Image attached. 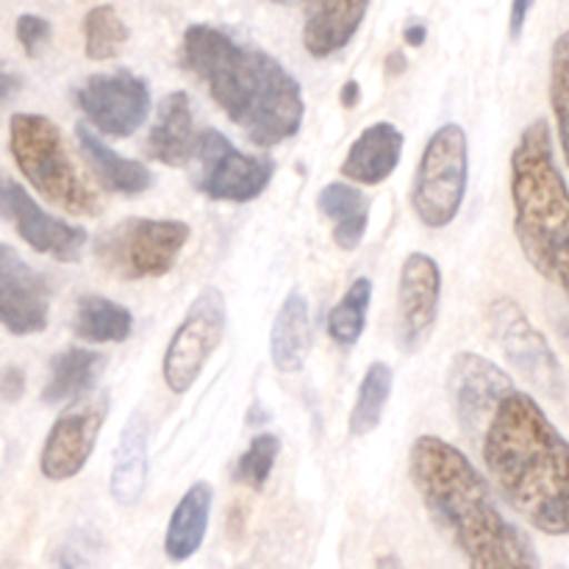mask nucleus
Here are the masks:
<instances>
[{
    "instance_id": "f257e3e1",
    "label": "nucleus",
    "mask_w": 569,
    "mask_h": 569,
    "mask_svg": "<svg viewBox=\"0 0 569 569\" xmlns=\"http://www.w3.org/2000/svg\"><path fill=\"white\" fill-rule=\"evenodd\" d=\"M409 478L433 528L467 569H542L531 537L506 517L492 483L456 445L433 433L417 437Z\"/></svg>"
},
{
    "instance_id": "f03ea898",
    "label": "nucleus",
    "mask_w": 569,
    "mask_h": 569,
    "mask_svg": "<svg viewBox=\"0 0 569 569\" xmlns=\"http://www.w3.org/2000/svg\"><path fill=\"white\" fill-rule=\"evenodd\" d=\"M478 448L515 515L539 533L569 537V442L537 398L520 389L506 395Z\"/></svg>"
},
{
    "instance_id": "7ed1b4c3",
    "label": "nucleus",
    "mask_w": 569,
    "mask_h": 569,
    "mask_svg": "<svg viewBox=\"0 0 569 569\" xmlns=\"http://www.w3.org/2000/svg\"><path fill=\"white\" fill-rule=\"evenodd\" d=\"M181 61L256 148H278L298 137L306 117L303 92L276 56L198 22L183 33Z\"/></svg>"
},
{
    "instance_id": "20e7f679",
    "label": "nucleus",
    "mask_w": 569,
    "mask_h": 569,
    "mask_svg": "<svg viewBox=\"0 0 569 569\" xmlns=\"http://www.w3.org/2000/svg\"><path fill=\"white\" fill-rule=\"evenodd\" d=\"M509 189L522 256L569 303V187L556 164L548 120H533L517 139Z\"/></svg>"
},
{
    "instance_id": "39448f33",
    "label": "nucleus",
    "mask_w": 569,
    "mask_h": 569,
    "mask_svg": "<svg viewBox=\"0 0 569 569\" xmlns=\"http://www.w3.org/2000/svg\"><path fill=\"white\" fill-rule=\"evenodd\" d=\"M9 150L17 170L48 203L59 206L72 217L100 214L103 203H100L98 192L78 172L76 161L67 150L64 133L50 117L28 114V111L11 114Z\"/></svg>"
},
{
    "instance_id": "423d86ee",
    "label": "nucleus",
    "mask_w": 569,
    "mask_h": 569,
    "mask_svg": "<svg viewBox=\"0 0 569 569\" xmlns=\"http://www.w3.org/2000/svg\"><path fill=\"white\" fill-rule=\"evenodd\" d=\"M470 181V142L456 122L437 128L417 161L411 209L426 228H448L459 217Z\"/></svg>"
},
{
    "instance_id": "0eeeda50",
    "label": "nucleus",
    "mask_w": 569,
    "mask_h": 569,
    "mask_svg": "<svg viewBox=\"0 0 569 569\" xmlns=\"http://www.w3.org/2000/svg\"><path fill=\"white\" fill-rule=\"evenodd\" d=\"M189 237L192 228L183 220L131 217L100 233L94 242V259L122 281H148L167 276L176 267Z\"/></svg>"
},
{
    "instance_id": "6e6552de",
    "label": "nucleus",
    "mask_w": 569,
    "mask_h": 569,
    "mask_svg": "<svg viewBox=\"0 0 569 569\" xmlns=\"http://www.w3.org/2000/svg\"><path fill=\"white\" fill-rule=\"evenodd\" d=\"M226 295L217 287H203L172 333L161 361V376L172 395H187L203 376L206 365L220 348L226 333Z\"/></svg>"
},
{
    "instance_id": "1a4fd4ad",
    "label": "nucleus",
    "mask_w": 569,
    "mask_h": 569,
    "mask_svg": "<svg viewBox=\"0 0 569 569\" xmlns=\"http://www.w3.org/2000/svg\"><path fill=\"white\" fill-rule=\"evenodd\" d=\"M198 183L200 192L220 203H253L276 176L270 156H250L233 148L226 133L203 128L198 139Z\"/></svg>"
},
{
    "instance_id": "9d476101",
    "label": "nucleus",
    "mask_w": 569,
    "mask_h": 569,
    "mask_svg": "<svg viewBox=\"0 0 569 569\" xmlns=\"http://www.w3.org/2000/svg\"><path fill=\"white\" fill-rule=\"evenodd\" d=\"M487 322L492 328V339L509 365L548 398L559 400L565 395V372L553 348L545 339V333L528 320L522 306L515 298H495L487 309Z\"/></svg>"
},
{
    "instance_id": "9b49d317",
    "label": "nucleus",
    "mask_w": 569,
    "mask_h": 569,
    "mask_svg": "<svg viewBox=\"0 0 569 569\" xmlns=\"http://www.w3.org/2000/svg\"><path fill=\"white\" fill-rule=\"evenodd\" d=\"M109 409V392H92L61 411L39 453V470L48 481H70L89 465Z\"/></svg>"
},
{
    "instance_id": "f8f14e48",
    "label": "nucleus",
    "mask_w": 569,
    "mask_h": 569,
    "mask_svg": "<svg viewBox=\"0 0 569 569\" xmlns=\"http://www.w3.org/2000/svg\"><path fill=\"white\" fill-rule=\"evenodd\" d=\"M76 103L94 131L111 139H126L148 120L150 89L131 70L98 72L76 89Z\"/></svg>"
},
{
    "instance_id": "ddd939ff",
    "label": "nucleus",
    "mask_w": 569,
    "mask_h": 569,
    "mask_svg": "<svg viewBox=\"0 0 569 569\" xmlns=\"http://www.w3.org/2000/svg\"><path fill=\"white\" fill-rule=\"evenodd\" d=\"M515 381L495 361L461 350L453 356L448 367V395L453 403L456 420L470 442H481L487 422L492 420L495 409L509 392H515Z\"/></svg>"
},
{
    "instance_id": "4468645a",
    "label": "nucleus",
    "mask_w": 569,
    "mask_h": 569,
    "mask_svg": "<svg viewBox=\"0 0 569 569\" xmlns=\"http://www.w3.org/2000/svg\"><path fill=\"white\" fill-rule=\"evenodd\" d=\"M0 220H9L14 231L37 253L64 261V264L81 259L83 248L89 242L87 231L81 226H72V222L48 214L20 183L6 178L3 172H0Z\"/></svg>"
},
{
    "instance_id": "2eb2a0df",
    "label": "nucleus",
    "mask_w": 569,
    "mask_h": 569,
    "mask_svg": "<svg viewBox=\"0 0 569 569\" xmlns=\"http://www.w3.org/2000/svg\"><path fill=\"white\" fill-rule=\"evenodd\" d=\"M48 278L33 270L14 248L0 242V326L14 337H33L48 328Z\"/></svg>"
},
{
    "instance_id": "dca6fc26",
    "label": "nucleus",
    "mask_w": 569,
    "mask_h": 569,
    "mask_svg": "<svg viewBox=\"0 0 569 569\" xmlns=\"http://www.w3.org/2000/svg\"><path fill=\"white\" fill-rule=\"evenodd\" d=\"M442 300V270L428 253H409L400 267L398 339L406 353H415L431 337Z\"/></svg>"
},
{
    "instance_id": "f3484780",
    "label": "nucleus",
    "mask_w": 569,
    "mask_h": 569,
    "mask_svg": "<svg viewBox=\"0 0 569 569\" xmlns=\"http://www.w3.org/2000/svg\"><path fill=\"white\" fill-rule=\"evenodd\" d=\"M403 144L406 137L398 126L372 122L353 139L339 172L356 187H378L398 170Z\"/></svg>"
},
{
    "instance_id": "a211bd4d",
    "label": "nucleus",
    "mask_w": 569,
    "mask_h": 569,
    "mask_svg": "<svg viewBox=\"0 0 569 569\" xmlns=\"http://www.w3.org/2000/svg\"><path fill=\"white\" fill-rule=\"evenodd\" d=\"M198 139L192 98L187 92H170L156 109L148 133V156L164 167H187L198 153Z\"/></svg>"
},
{
    "instance_id": "6ab92c4d",
    "label": "nucleus",
    "mask_w": 569,
    "mask_h": 569,
    "mask_svg": "<svg viewBox=\"0 0 569 569\" xmlns=\"http://www.w3.org/2000/svg\"><path fill=\"white\" fill-rule=\"evenodd\" d=\"M76 139L78 148H81L83 161L92 170L94 181L111 194H122V198H137V194L148 192L153 187V172L148 170V164L137 159H126V156L117 153L114 148L100 139L98 131L81 126H76Z\"/></svg>"
},
{
    "instance_id": "aec40b11",
    "label": "nucleus",
    "mask_w": 569,
    "mask_h": 569,
    "mask_svg": "<svg viewBox=\"0 0 569 569\" xmlns=\"http://www.w3.org/2000/svg\"><path fill=\"white\" fill-rule=\"evenodd\" d=\"M370 0H315L303 28V48L315 59H328L353 42Z\"/></svg>"
},
{
    "instance_id": "412c9836",
    "label": "nucleus",
    "mask_w": 569,
    "mask_h": 569,
    "mask_svg": "<svg viewBox=\"0 0 569 569\" xmlns=\"http://www.w3.org/2000/svg\"><path fill=\"white\" fill-rule=\"evenodd\" d=\"M211 503H214V489L206 481L192 483L176 503L164 533V553L172 565H183L203 548L206 533H209Z\"/></svg>"
},
{
    "instance_id": "4be33fe9",
    "label": "nucleus",
    "mask_w": 569,
    "mask_h": 569,
    "mask_svg": "<svg viewBox=\"0 0 569 569\" xmlns=\"http://www.w3.org/2000/svg\"><path fill=\"white\" fill-rule=\"evenodd\" d=\"M144 487H148V420L142 411H133L117 442L109 489L120 506H137Z\"/></svg>"
},
{
    "instance_id": "5701e85b",
    "label": "nucleus",
    "mask_w": 569,
    "mask_h": 569,
    "mask_svg": "<svg viewBox=\"0 0 569 569\" xmlns=\"http://www.w3.org/2000/svg\"><path fill=\"white\" fill-rule=\"evenodd\" d=\"M311 345V309L303 292L292 289L278 309L276 322L270 331V356L272 365L283 376H295L303 370L306 353Z\"/></svg>"
},
{
    "instance_id": "b1692460",
    "label": "nucleus",
    "mask_w": 569,
    "mask_h": 569,
    "mask_svg": "<svg viewBox=\"0 0 569 569\" xmlns=\"http://www.w3.org/2000/svg\"><path fill=\"white\" fill-rule=\"evenodd\" d=\"M317 209L333 226V242L339 250L353 253L365 242L372 203L356 183L333 181L322 187L317 194Z\"/></svg>"
},
{
    "instance_id": "393cba45",
    "label": "nucleus",
    "mask_w": 569,
    "mask_h": 569,
    "mask_svg": "<svg viewBox=\"0 0 569 569\" xmlns=\"http://www.w3.org/2000/svg\"><path fill=\"white\" fill-rule=\"evenodd\" d=\"M109 359L106 353L87 348H67L50 361V376L42 389V400L53 403H76V400L92 395L100 372L106 370Z\"/></svg>"
},
{
    "instance_id": "a878e982",
    "label": "nucleus",
    "mask_w": 569,
    "mask_h": 569,
    "mask_svg": "<svg viewBox=\"0 0 569 569\" xmlns=\"http://www.w3.org/2000/svg\"><path fill=\"white\" fill-rule=\"evenodd\" d=\"M76 333L92 345L126 342L133 333V315L117 300L103 298V295H87L78 303Z\"/></svg>"
},
{
    "instance_id": "bb28decb",
    "label": "nucleus",
    "mask_w": 569,
    "mask_h": 569,
    "mask_svg": "<svg viewBox=\"0 0 569 569\" xmlns=\"http://www.w3.org/2000/svg\"><path fill=\"white\" fill-rule=\"evenodd\" d=\"M392 383L395 376L387 361H372L367 367L365 378L359 383V392H356L353 411H350V437H367V433H372L381 426L383 409H387L389 398H392Z\"/></svg>"
},
{
    "instance_id": "cd10ccee",
    "label": "nucleus",
    "mask_w": 569,
    "mask_h": 569,
    "mask_svg": "<svg viewBox=\"0 0 569 569\" xmlns=\"http://www.w3.org/2000/svg\"><path fill=\"white\" fill-rule=\"evenodd\" d=\"M372 303V281L370 278H356L348 287V292L339 298L328 315V337L339 345V348H356L365 333L367 326V311Z\"/></svg>"
},
{
    "instance_id": "c85d7f7f",
    "label": "nucleus",
    "mask_w": 569,
    "mask_h": 569,
    "mask_svg": "<svg viewBox=\"0 0 569 569\" xmlns=\"http://www.w3.org/2000/svg\"><path fill=\"white\" fill-rule=\"evenodd\" d=\"M128 26L114 6H94L83 17V53L92 61H109L122 53L128 42Z\"/></svg>"
},
{
    "instance_id": "c756f323",
    "label": "nucleus",
    "mask_w": 569,
    "mask_h": 569,
    "mask_svg": "<svg viewBox=\"0 0 569 569\" xmlns=\"http://www.w3.org/2000/svg\"><path fill=\"white\" fill-rule=\"evenodd\" d=\"M550 109H553L561 153L569 167V28L559 33L550 50Z\"/></svg>"
},
{
    "instance_id": "7c9ffc66",
    "label": "nucleus",
    "mask_w": 569,
    "mask_h": 569,
    "mask_svg": "<svg viewBox=\"0 0 569 569\" xmlns=\"http://www.w3.org/2000/svg\"><path fill=\"white\" fill-rule=\"evenodd\" d=\"M278 453H281V439L276 433H256L248 450L233 465V481L250 487L253 492H261L264 483L270 481Z\"/></svg>"
},
{
    "instance_id": "2f4dec72",
    "label": "nucleus",
    "mask_w": 569,
    "mask_h": 569,
    "mask_svg": "<svg viewBox=\"0 0 569 569\" xmlns=\"http://www.w3.org/2000/svg\"><path fill=\"white\" fill-rule=\"evenodd\" d=\"M106 548L103 539L92 531H76L61 545L56 565L59 569H103Z\"/></svg>"
},
{
    "instance_id": "473e14b6",
    "label": "nucleus",
    "mask_w": 569,
    "mask_h": 569,
    "mask_svg": "<svg viewBox=\"0 0 569 569\" xmlns=\"http://www.w3.org/2000/svg\"><path fill=\"white\" fill-rule=\"evenodd\" d=\"M50 22L39 14H22L17 17V42L22 44L28 56H37L44 44L50 42Z\"/></svg>"
},
{
    "instance_id": "72a5a7b5",
    "label": "nucleus",
    "mask_w": 569,
    "mask_h": 569,
    "mask_svg": "<svg viewBox=\"0 0 569 569\" xmlns=\"http://www.w3.org/2000/svg\"><path fill=\"white\" fill-rule=\"evenodd\" d=\"M20 89H22L20 72L9 70V67L0 61V111H3L6 106L17 98V94H20Z\"/></svg>"
},
{
    "instance_id": "f704fd0d",
    "label": "nucleus",
    "mask_w": 569,
    "mask_h": 569,
    "mask_svg": "<svg viewBox=\"0 0 569 569\" xmlns=\"http://www.w3.org/2000/svg\"><path fill=\"white\" fill-rule=\"evenodd\" d=\"M531 9H533V0H511V14H509L511 39L522 37V28H526Z\"/></svg>"
},
{
    "instance_id": "c9c22d12",
    "label": "nucleus",
    "mask_w": 569,
    "mask_h": 569,
    "mask_svg": "<svg viewBox=\"0 0 569 569\" xmlns=\"http://www.w3.org/2000/svg\"><path fill=\"white\" fill-rule=\"evenodd\" d=\"M22 392H26V376H22V370L11 367V370H6L3 381H0V395L6 400H17L22 398Z\"/></svg>"
},
{
    "instance_id": "e433bc0d",
    "label": "nucleus",
    "mask_w": 569,
    "mask_h": 569,
    "mask_svg": "<svg viewBox=\"0 0 569 569\" xmlns=\"http://www.w3.org/2000/svg\"><path fill=\"white\" fill-rule=\"evenodd\" d=\"M426 39H428V28L422 26V22H411V26H406L403 42L409 44V48H422Z\"/></svg>"
},
{
    "instance_id": "4c0bfd02",
    "label": "nucleus",
    "mask_w": 569,
    "mask_h": 569,
    "mask_svg": "<svg viewBox=\"0 0 569 569\" xmlns=\"http://www.w3.org/2000/svg\"><path fill=\"white\" fill-rule=\"evenodd\" d=\"M339 100H342L345 109H353V106H359V100H361V87H359V81H345L342 94H339Z\"/></svg>"
},
{
    "instance_id": "58836bf2",
    "label": "nucleus",
    "mask_w": 569,
    "mask_h": 569,
    "mask_svg": "<svg viewBox=\"0 0 569 569\" xmlns=\"http://www.w3.org/2000/svg\"><path fill=\"white\" fill-rule=\"evenodd\" d=\"M406 56L400 53V50H395V53H389L387 59V76H400V72H406Z\"/></svg>"
},
{
    "instance_id": "ea45409f",
    "label": "nucleus",
    "mask_w": 569,
    "mask_h": 569,
    "mask_svg": "<svg viewBox=\"0 0 569 569\" xmlns=\"http://www.w3.org/2000/svg\"><path fill=\"white\" fill-rule=\"evenodd\" d=\"M376 569H406V565L398 559V556L387 553V556H381V559L376 561Z\"/></svg>"
},
{
    "instance_id": "a19ab883",
    "label": "nucleus",
    "mask_w": 569,
    "mask_h": 569,
    "mask_svg": "<svg viewBox=\"0 0 569 569\" xmlns=\"http://www.w3.org/2000/svg\"><path fill=\"white\" fill-rule=\"evenodd\" d=\"M272 3H292V0H272Z\"/></svg>"
}]
</instances>
